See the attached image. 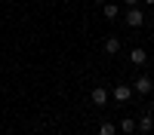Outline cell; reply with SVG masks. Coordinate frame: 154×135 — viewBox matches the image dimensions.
I'll return each mask as SVG.
<instances>
[{
    "mask_svg": "<svg viewBox=\"0 0 154 135\" xmlns=\"http://www.w3.org/2000/svg\"><path fill=\"white\" fill-rule=\"evenodd\" d=\"M114 101H120V104H126V101H130V98H133V86H126V83H117V86H114Z\"/></svg>",
    "mask_w": 154,
    "mask_h": 135,
    "instance_id": "cell-1",
    "label": "cell"
},
{
    "mask_svg": "<svg viewBox=\"0 0 154 135\" xmlns=\"http://www.w3.org/2000/svg\"><path fill=\"white\" fill-rule=\"evenodd\" d=\"M105 19H117V6L114 3H105Z\"/></svg>",
    "mask_w": 154,
    "mask_h": 135,
    "instance_id": "cell-10",
    "label": "cell"
},
{
    "mask_svg": "<svg viewBox=\"0 0 154 135\" xmlns=\"http://www.w3.org/2000/svg\"><path fill=\"white\" fill-rule=\"evenodd\" d=\"M99 135H117V126H114L111 120H105V123L99 126Z\"/></svg>",
    "mask_w": 154,
    "mask_h": 135,
    "instance_id": "cell-8",
    "label": "cell"
},
{
    "mask_svg": "<svg viewBox=\"0 0 154 135\" xmlns=\"http://www.w3.org/2000/svg\"><path fill=\"white\" fill-rule=\"evenodd\" d=\"M89 98H93V104H105L108 101V89H102V86H96V89H93V95H89Z\"/></svg>",
    "mask_w": 154,
    "mask_h": 135,
    "instance_id": "cell-4",
    "label": "cell"
},
{
    "mask_svg": "<svg viewBox=\"0 0 154 135\" xmlns=\"http://www.w3.org/2000/svg\"><path fill=\"white\" fill-rule=\"evenodd\" d=\"M105 52H120V40H117V37H108V40H105Z\"/></svg>",
    "mask_w": 154,
    "mask_h": 135,
    "instance_id": "cell-7",
    "label": "cell"
},
{
    "mask_svg": "<svg viewBox=\"0 0 154 135\" xmlns=\"http://www.w3.org/2000/svg\"><path fill=\"white\" fill-rule=\"evenodd\" d=\"M120 132H126V135H130V132H136V120H133V117L120 120Z\"/></svg>",
    "mask_w": 154,
    "mask_h": 135,
    "instance_id": "cell-9",
    "label": "cell"
},
{
    "mask_svg": "<svg viewBox=\"0 0 154 135\" xmlns=\"http://www.w3.org/2000/svg\"><path fill=\"white\" fill-rule=\"evenodd\" d=\"M96 3H105V0H96Z\"/></svg>",
    "mask_w": 154,
    "mask_h": 135,
    "instance_id": "cell-13",
    "label": "cell"
},
{
    "mask_svg": "<svg viewBox=\"0 0 154 135\" xmlns=\"http://www.w3.org/2000/svg\"><path fill=\"white\" fill-rule=\"evenodd\" d=\"M130 61H133V65H145V61H148V52H145V49H133V52H130Z\"/></svg>",
    "mask_w": 154,
    "mask_h": 135,
    "instance_id": "cell-5",
    "label": "cell"
},
{
    "mask_svg": "<svg viewBox=\"0 0 154 135\" xmlns=\"http://www.w3.org/2000/svg\"><path fill=\"white\" fill-rule=\"evenodd\" d=\"M123 3H126V6H139V3H142V0H123Z\"/></svg>",
    "mask_w": 154,
    "mask_h": 135,
    "instance_id": "cell-11",
    "label": "cell"
},
{
    "mask_svg": "<svg viewBox=\"0 0 154 135\" xmlns=\"http://www.w3.org/2000/svg\"><path fill=\"white\" fill-rule=\"evenodd\" d=\"M142 22H145V12L139 6H130V12H126V25H130V28H142Z\"/></svg>",
    "mask_w": 154,
    "mask_h": 135,
    "instance_id": "cell-3",
    "label": "cell"
},
{
    "mask_svg": "<svg viewBox=\"0 0 154 135\" xmlns=\"http://www.w3.org/2000/svg\"><path fill=\"white\" fill-rule=\"evenodd\" d=\"M136 129L151 132V129H154V120H151V114H142V120H136Z\"/></svg>",
    "mask_w": 154,
    "mask_h": 135,
    "instance_id": "cell-6",
    "label": "cell"
},
{
    "mask_svg": "<svg viewBox=\"0 0 154 135\" xmlns=\"http://www.w3.org/2000/svg\"><path fill=\"white\" fill-rule=\"evenodd\" d=\"M142 3H151V6H154V0H142Z\"/></svg>",
    "mask_w": 154,
    "mask_h": 135,
    "instance_id": "cell-12",
    "label": "cell"
},
{
    "mask_svg": "<svg viewBox=\"0 0 154 135\" xmlns=\"http://www.w3.org/2000/svg\"><path fill=\"white\" fill-rule=\"evenodd\" d=\"M151 89H154V83H151V77H145V74L133 80V92H139V95H148Z\"/></svg>",
    "mask_w": 154,
    "mask_h": 135,
    "instance_id": "cell-2",
    "label": "cell"
}]
</instances>
